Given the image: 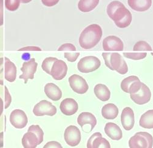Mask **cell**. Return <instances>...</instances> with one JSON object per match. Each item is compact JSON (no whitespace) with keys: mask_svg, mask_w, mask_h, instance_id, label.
Here are the masks:
<instances>
[{"mask_svg":"<svg viewBox=\"0 0 153 148\" xmlns=\"http://www.w3.org/2000/svg\"><path fill=\"white\" fill-rule=\"evenodd\" d=\"M107 13L119 28H126L132 21L131 13L119 1H114L109 4L107 7Z\"/></svg>","mask_w":153,"mask_h":148,"instance_id":"1","label":"cell"},{"mask_svg":"<svg viewBox=\"0 0 153 148\" xmlns=\"http://www.w3.org/2000/svg\"><path fill=\"white\" fill-rule=\"evenodd\" d=\"M103 35L102 27L96 24L86 27L81 33L79 44L83 49H90L94 47L100 41Z\"/></svg>","mask_w":153,"mask_h":148,"instance_id":"2","label":"cell"},{"mask_svg":"<svg viewBox=\"0 0 153 148\" xmlns=\"http://www.w3.org/2000/svg\"><path fill=\"white\" fill-rule=\"evenodd\" d=\"M152 146V136L146 132L136 133L129 141V146L131 148H151Z\"/></svg>","mask_w":153,"mask_h":148,"instance_id":"3","label":"cell"},{"mask_svg":"<svg viewBox=\"0 0 153 148\" xmlns=\"http://www.w3.org/2000/svg\"><path fill=\"white\" fill-rule=\"evenodd\" d=\"M100 66L101 61L97 57L88 56L79 61L77 67L79 70L82 73H89L97 70Z\"/></svg>","mask_w":153,"mask_h":148,"instance_id":"4","label":"cell"},{"mask_svg":"<svg viewBox=\"0 0 153 148\" xmlns=\"http://www.w3.org/2000/svg\"><path fill=\"white\" fill-rule=\"evenodd\" d=\"M131 100L139 105H143L148 103L151 97V92L149 88L142 83L140 87L134 92L130 94Z\"/></svg>","mask_w":153,"mask_h":148,"instance_id":"5","label":"cell"},{"mask_svg":"<svg viewBox=\"0 0 153 148\" xmlns=\"http://www.w3.org/2000/svg\"><path fill=\"white\" fill-rule=\"evenodd\" d=\"M57 109L51 102L42 100L37 103L33 107V112L36 116H53L56 114Z\"/></svg>","mask_w":153,"mask_h":148,"instance_id":"6","label":"cell"},{"mask_svg":"<svg viewBox=\"0 0 153 148\" xmlns=\"http://www.w3.org/2000/svg\"><path fill=\"white\" fill-rule=\"evenodd\" d=\"M109 62L111 70H116L122 75H125L128 72V67L126 63L119 53H112Z\"/></svg>","mask_w":153,"mask_h":148,"instance_id":"7","label":"cell"},{"mask_svg":"<svg viewBox=\"0 0 153 148\" xmlns=\"http://www.w3.org/2000/svg\"><path fill=\"white\" fill-rule=\"evenodd\" d=\"M65 140L66 143L72 147L77 146L81 141V132L75 126H69L65 132Z\"/></svg>","mask_w":153,"mask_h":148,"instance_id":"8","label":"cell"},{"mask_svg":"<svg viewBox=\"0 0 153 148\" xmlns=\"http://www.w3.org/2000/svg\"><path fill=\"white\" fill-rule=\"evenodd\" d=\"M69 83L72 89L79 94L86 93L89 89V86L86 80L76 74H74L69 77Z\"/></svg>","mask_w":153,"mask_h":148,"instance_id":"9","label":"cell"},{"mask_svg":"<svg viewBox=\"0 0 153 148\" xmlns=\"http://www.w3.org/2000/svg\"><path fill=\"white\" fill-rule=\"evenodd\" d=\"M37 66L38 63L35 61V58H31L28 61L24 62L21 68L23 74L19 77V78L23 79L25 84L27 83L29 79L33 80L34 78V74L37 69Z\"/></svg>","mask_w":153,"mask_h":148,"instance_id":"10","label":"cell"},{"mask_svg":"<svg viewBox=\"0 0 153 148\" xmlns=\"http://www.w3.org/2000/svg\"><path fill=\"white\" fill-rule=\"evenodd\" d=\"M10 122L15 128L23 129L26 126L28 119L23 110L21 109H15L10 114Z\"/></svg>","mask_w":153,"mask_h":148,"instance_id":"11","label":"cell"},{"mask_svg":"<svg viewBox=\"0 0 153 148\" xmlns=\"http://www.w3.org/2000/svg\"><path fill=\"white\" fill-rule=\"evenodd\" d=\"M67 72L68 66L66 63L63 60L57 59L53 63L50 75L56 80H61L66 77Z\"/></svg>","mask_w":153,"mask_h":148,"instance_id":"12","label":"cell"},{"mask_svg":"<svg viewBox=\"0 0 153 148\" xmlns=\"http://www.w3.org/2000/svg\"><path fill=\"white\" fill-rule=\"evenodd\" d=\"M123 48V41L116 36H107L103 41V49L105 51H122Z\"/></svg>","mask_w":153,"mask_h":148,"instance_id":"13","label":"cell"},{"mask_svg":"<svg viewBox=\"0 0 153 148\" xmlns=\"http://www.w3.org/2000/svg\"><path fill=\"white\" fill-rule=\"evenodd\" d=\"M121 122L126 131H130L134 126V114L131 107H126L123 109L121 115Z\"/></svg>","mask_w":153,"mask_h":148,"instance_id":"14","label":"cell"},{"mask_svg":"<svg viewBox=\"0 0 153 148\" xmlns=\"http://www.w3.org/2000/svg\"><path fill=\"white\" fill-rule=\"evenodd\" d=\"M60 109L63 114L67 116H70L75 114L77 112L79 105L74 99L68 98L62 101Z\"/></svg>","mask_w":153,"mask_h":148,"instance_id":"15","label":"cell"},{"mask_svg":"<svg viewBox=\"0 0 153 148\" xmlns=\"http://www.w3.org/2000/svg\"><path fill=\"white\" fill-rule=\"evenodd\" d=\"M106 134L113 140H119L123 137L122 131L120 127L114 123H108L105 127Z\"/></svg>","mask_w":153,"mask_h":148,"instance_id":"16","label":"cell"},{"mask_svg":"<svg viewBox=\"0 0 153 148\" xmlns=\"http://www.w3.org/2000/svg\"><path fill=\"white\" fill-rule=\"evenodd\" d=\"M45 92L46 96L53 101H59L62 97L60 89L53 83H48L45 86Z\"/></svg>","mask_w":153,"mask_h":148,"instance_id":"17","label":"cell"},{"mask_svg":"<svg viewBox=\"0 0 153 148\" xmlns=\"http://www.w3.org/2000/svg\"><path fill=\"white\" fill-rule=\"evenodd\" d=\"M129 7L135 11L145 12L152 5V0H128Z\"/></svg>","mask_w":153,"mask_h":148,"instance_id":"18","label":"cell"},{"mask_svg":"<svg viewBox=\"0 0 153 148\" xmlns=\"http://www.w3.org/2000/svg\"><path fill=\"white\" fill-rule=\"evenodd\" d=\"M5 60V79L10 83L15 81L16 77V67L9 58L4 57Z\"/></svg>","mask_w":153,"mask_h":148,"instance_id":"19","label":"cell"},{"mask_svg":"<svg viewBox=\"0 0 153 148\" xmlns=\"http://www.w3.org/2000/svg\"><path fill=\"white\" fill-rule=\"evenodd\" d=\"M77 122L82 127L86 124H90L91 126L90 131H92L97 124V119L90 112H82L78 117Z\"/></svg>","mask_w":153,"mask_h":148,"instance_id":"20","label":"cell"},{"mask_svg":"<svg viewBox=\"0 0 153 148\" xmlns=\"http://www.w3.org/2000/svg\"><path fill=\"white\" fill-rule=\"evenodd\" d=\"M119 109L113 103H108L105 105L102 109V116L107 120H114L119 115Z\"/></svg>","mask_w":153,"mask_h":148,"instance_id":"21","label":"cell"},{"mask_svg":"<svg viewBox=\"0 0 153 148\" xmlns=\"http://www.w3.org/2000/svg\"><path fill=\"white\" fill-rule=\"evenodd\" d=\"M94 94L100 100L106 101L109 100L111 92L108 87L103 84H98L94 87Z\"/></svg>","mask_w":153,"mask_h":148,"instance_id":"22","label":"cell"},{"mask_svg":"<svg viewBox=\"0 0 153 148\" xmlns=\"http://www.w3.org/2000/svg\"><path fill=\"white\" fill-rule=\"evenodd\" d=\"M22 144L25 148H35L40 144L35 134L31 131H27L23 137Z\"/></svg>","mask_w":153,"mask_h":148,"instance_id":"23","label":"cell"},{"mask_svg":"<svg viewBox=\"0 0 153 148\" xmlns=\"http://www.w3.org/2000/svg\"><path fill=\"white\" fill-rule=\"evenodd\" d=\"M100 0H80L78 8L82 12H89L97 6Z\"/></svg>","mask_w":153,"mask_h":148,"instance_id":"24","label":"cell"},{"mask_svg":"<svg viewBox=\"0 0 153 148\" xmlns=\"http://www.w3.org/2000/svg\"><path fill=\"white\" fill-rule=\"evenodd\" d=\"M139 124L145 129L153 128V110H149L143 114L140 119Z\"/></svg>","mask_w":153,"mask_h":148,"instance_id":"25","label":"cell"},{"mask_svg":"<svg viewBox=\"0 0 153 148\" xmlns=\"http://www.w3.org/2000/svg\"><path fill=\"white\" fill-rule=\"evenodd\" d=\"M111 145L109 141L102 136L95 138L92 143V148H110Z\"/></svg>","mask_w":153,"mask_h":148,"instance_id":"26","label":"cell"},{"mask_svg":"<svg viewBox=\"0 0 153 148\" xmlns=\"http://www.w3.org/2000/svg\"><path fill=\"white\" fill-rule=\"evenodd\" d=\"M139 78L136 76H129L125 78L121 83V88L126 93H129V88L131 85L136 81H139Z\"/></svg>","mask_w":153,"mask_h":148,"instance_id":"27","label":"cell"},{"mask_svg":"<svg viewBox=\"0 0 153 148\" xmlns=\"http://www.w3.org/2000/svg\"><path fill=\"white\" fill-rule=\"evenodd\" d=\"M28 131H31L35 134V135L37 136V138L38 139V141H39L40 144L43 141L44 132L39 125L30 126L28 129Z\"/></svg>","mask_w":153,"mask_h":148,"instance_id":"28","label":"cell"},{"mask_svg":"<svg viewBox=\"0 0 153 148\" xmlns=\"http://www.w3.org/2000/svg\"><path fill=\"white\" fill-rule=\"evenodd\" d=\"M56 60H57V58H55V57H48L46 59H45L44 61H43L42 65V67L43 70L50 75L51 67L53 65V63Z\"/></svg>","mask_w":153,"mask_h":148,"instance_id":"29","label":"cell"},{"mask_svg":"<svg viewBox=\"0 0 153 148\" xmlns=\"http://www.w3.org/2000/svg\"><path fill=\"white\" fill-rule=\"evenodd\" d=\"M134 51H152L151 46L145 41H139L133 48Z\"/></svg>","mask_w":153,"mask_h":148,"instance_id":"30","label":"cell"},{"mask_svg":"<svg viewBox=\"0 0 153 148\" xmlns=\"http://www.w3.org/2000/svg\"><path fill=\"white\" fill-rule=\"evenodd\" d=\"M21 3L20 0H5V7L9 11H15Z\"/></svg>","mask_w":153,"mask_h":148,"instance_id":"31","label":"cell"},{"mask_svg":"<svg viewBox=\"0 0 153 148\" xmlns=\"http://www.w3.org/2000/svg\"><path fill=\"white\" fill-rule=\"evenodd\" d=\"M125 57L134 60L144 59L147 56V53H123Z\"/></svg>","mask_w":153,"mask_h":148,"instance_id":"32","label":"cell"},{"mask_svg":"<svg viewBox=\"0 0 153 148\" xmlns=\"http://www.w3.org/2000/svg\"><path fill=\"white\" fill-rule=\"evenodd\" d=\"M80 53H65V57L69 62H75L79 57Z\"/></svg>","mask_w":153,"mask_h":148,"instance_id":"33","label":"cell"},{"mask_svg":"<svg viewBox=\"0 0 153 148\" xmlns=\"http://www.w3.org/2000/svg\"><path fill=\"white\" fill-rule=\"evenodd\" d=\"M75 46L71 43H66L62 45L58 49L59 51H75Z\"/></svg>","mask_w":153,"mask_h":148,"instance_id":"34","label":"cell"},{"mask_svg":"<svg viewBox=\"0 0 153 148\" xmlns=\"http://www.w3.org/2000/svg\"><path fill=\"white\" fill-rule=\"evenodd\" d=\"M5 89V109H7L9 107L10 105V103L12 102V97L8 90V89L6 86H4Z\"/></svg>","mask_w":153,"mask_h":148,"instance_id":"35","label":"cell"},{"mask_svg":"<svg viewBox=\"0 0 153 148\" xmlns=\"http://www.w3.org/2000/svg\"><path fill=\"white\" fill-rule=\"evenodd\" d=\"M51 147H53V148H62V146L61 145V144L57 141H49L48 143H46V144H45L44 146V148H51Z\"/></svg>","mask_w":153,"mask_h":148,"instance_id":"36","label":"cell"},{"mask_svg":"<svg viewBox=\"0 0 153 148\" xmlns=\"http://www.w3.org/2000/svg\"><path fill=\"white\" fill-rule=\"evenodd\" d=\"M3 63L4 58H0V85H3Z\"/></svg>","mask_w":153,"mask_h":148,"instance_id":"37","label":"cell"},{"mask_svg":"<svg viewBox=\"0 0 153 148\" xmlns=\"http://www.w3.org/2000/svg\"><path fill=\"white\" fill-rule=\"evenodd\" d=\"M60 0H42V3L47 7H52L59 2Z\"/></svg>","mask_w":153,"mask_h":148,"instance_id":"38","label":"cell"},{"mask_svg":"<svg viewBox=\"0 0 153 148\" xmlns=\"http://www.w3.org/2000/svg\"><path fill=\"white\" fill-rule=\"evenodd\" d=\"M3 7H4V0H0V26H3L4 23Z\"/></svg>","mask_w":153,"mask_h":148,"instance_id":"39","label":"cell"},{"mask_svg":"<svg viewBox=\"0 0 153 148\" xmlns=\"http://www.w3.org/2000/svg\"><path fill=\"white\" fill-rule=\"evenodd\" d=\"M99 136H102V134L100 132H95L94 134H92V135L89 138V139L87 143V147L88 148H92V143L93 140L97 137Z\"/></svg>","mask_w":153,"mask_h":148,"instance_id":"40","label":"cell"},{"mask_svg":"<svg viewBox=\"0 0 153 148\" xmlns=\"http://www.w3.org/2000/svg\"><path fill=\"white\" fill-rule=\"evenodd\" d=\"M111 54V53H102V56H103V58L105 60V64L110 69H111V66L110 62H109Z\"/></svg>","mask_w":153,"mask_h":148,"instance_id":"41","label":"cell"},{"mask_svg":"<svg viewBox=\"0 0 153 148\" xmlns=\"http://www.w3.org/2000/svg\"><path fill=\"white\" fill-rule=\"evenodd\" d=\"M19 51H42V49L36 46L25 47L18 50Z\"/></svg>","mask_w":153,"mask_h":148,"instance_id":"42","label":"cell"},{"mask_svg":"<svg viewBox=\"0 0 153 148\" xmlns=\"http://www.w3.org/2000/svg\"><path fill=\"white\" fill-rule=\"evenodd\" d=\"M4 133L3 132H1L0 133V147H3L4 142H3V137H4Z\"/></svg>","mask_w":153,"mask_h":148,"instance_id":"43","label":"cell"},{"mask_svg":"<svg viewBox=\"0 0 153 148\" xmlns=\"http://www.w3.org/2000/svg\"><path fill=\"white\" fill-rule=\"evenodd\" d=\"M3 108H4L3 101L1 99V98L0 97V117H1V115L3 112Z\"/></svg>","mask_w":153,"mask_h":148,"instance_id":"44","label":"cell"},{"mask_svg":"<svg viewBox=\"0 0 153 148\" xmlns=\"http://www.w3.org/2000/svg\"><path fill=\"white\" fill-rule=\"evenodd\" d=\"M21 1V3H30L32 0H20Z\"/></svg>","mask_w":153,"mask_h":148,"instance_id":"45","label":"cell"}]
</instances>
